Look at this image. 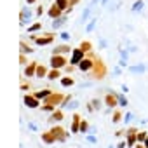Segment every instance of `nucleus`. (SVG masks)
<instances>
[{"label": "nucleus", "mask_w": 148, "mask_h": 148, "mask_svg": "<svg viewBox=\"0 0 148 148\" xmlns=\"http://www.w3.org/2000/svg\"><path fill=\"white\" fill-rule=\"evenodd\" d=\"M124 120H125V124H127V122H131V120H132V113H131V112H127V113L124 115Z\"/></svg>", "instance_id": "44"}, {"label": "nucleus", "mask_w": 148, "mask_h": 148, "mask_svg": "<svg viewBox=\"0 0 148 148\" xmlns=\"http://www.w3.org/2000/svg\"><path fill=\"white\" fill-rule=\"evenodd\" d=\"M96 23H98V18L94 16L92 19H89V23H87V26H86V32H87V33L94 32V28H96Z\"/></svg>", "instance_id": "27"}, {"label": "nucleus", "mask_w": 148, "mask_h": 148, "mask_svg": "<svg viewBox=\"0 0 148 148\" xmlns=\"http://www.w3.org/2000/svg\"><path fill=\"white\" fill-rule=\"evenodd\" d=\"M91 131V127H89V122L86 120V119H82V122H80V132L82 134H87Z\"/></svg>", "instance_id": "30"}, {"label": "nucleus", "mask_w": 148, "mask_h": 148, "mask_svg": "<svg viewBox=\"0 0 148 148\" xmlns=\"http://www.w3.org/2000/svg\"><path fill=\"white\" fill-rule=\"evenodd\" d=\"M56 4H58L63 11H66V9H68V0H56Z\"/></svg>", "instance_id": "37"}, {"label": "nucleus", "mask_w": 148, "mask_h": 148, "mask_svg": "<svg viewBox=\"0 0 148 148\" xmlns=\"http://www.w3.org/2000/svg\"><path fill=\"white\" fill-rule=\"evenodd\" d=\"M70 54H71V56H70V64H73V66H79V63L86 58V52H84L80 47H75Z\"/></svg>", "instance_id": "8"}, {"label": "nucleus", "mask_w": 148, "mask_h": 148, "mask_svg": "<svg viewBox=\"0 0 148 148\" xmlns=\"http://www.w3.org/2000/svg\"><path fill=\"white\" fill-rule=\"evenodd\" d=\"M64 25H66V16L64 14L56 18V19H52V30H61Z\"/></svg>", "instance_id": "17"}, {"label": "nucleus", "mask_w": 148, "mask_h": 148, "mask_svg": "<svg viewBox=\"0 0 148 148\" xmlns=\"http://www.w3.org/2000/svg\"><path fill=\"white\" fill-rule=\"evenodd\" d=\"M64 96H66V94H63V92H59V91H52V92L44 99V103H49V105H54L56 108H59V106H63Z\"/></svg>", "instance_id": "3"}, {"label": "nucleus", "mask_w": 148, "mask_h": 148, "mask_svg": "<svg viewBox=\"0 0 148 148\" xmlns=\"http://www.w3.org/2000/svg\"><path fill=\"white\" fill-rule=\"evenodd\" d=\"M61 77H63V75H61V70H59V68H51L45 79H49V80H56V79H61Z\"/></svg>", "instance_id": "20"}, {"label": "nucleus", "mask_w": 148, "mask_h": 148, "mask_svg": "<svg viewBox=\"0 0 148 148\" xmlns=\"http://www.w3.org/2000/svg\"><path fill=\"white\" fill-rule=\"evenodd\" d=\"M125 146H127V141H125V139H124V141H120V143L117 145V148H125Z\"/></svg>", "instance_id": "49"}, {"label": "nucleus", "mask_w": 148, "mask_h": 148, "mask_svg": "<svg viewBox=\"0 0 148 148\" xmlns=\"http://www.w3.org/2000/svg\"><path fill=\"white\" fill-rule=\"evenodd\" d=\"M28 129H30V131H35V132H38V125H37L35 122H30V124H28Z\"/></svg>", "instance_id": "41"}, {"label": "nucleus", "mask_w": 148, "mask_h": 148, "mask_svg": "<svg viewBox=\"0 0 148 148\" xmlns=\"http://www.w3.org/2000/svg\"><path fill=\"white\" fill-rule=\"evenodd\" d=\"M124 119V113L119 110V108H113V113H112V122L113 124H117V122H120Z\"/></svg>", "instance_id": "24"}, {"label": "nucleus", "mask_w": 148, "mask_h": 148, "mask_svg": "<svg viewBox=\"0 0 148 148\" xmlns=\"http://www.w3.org/2000/svg\"><path fill=\"white\" fill-rule=\"evenodd\" d=\"M42 30V23L40 21H35L33 25L28 26V33H35V32H40Z\"/></svg>", "instance_id": "28"}, {"label": "nucleus", "mask_w": 148, "mask_h": 148, "mask_svg": "<svg viewBox=\"0 0 148 148\" xmlns=\"http://www.w3.org/2000/svg\"><path fill=\"white\" fill-rule=\"evenodd\" d=\"M70 101H71V94H66L64 96V101H63V108H66L70 105Z\"/></svg>", "instance_id": "40"}, {"label": "nucleus", "mask_w": 148, "mask_h": 148, "mask_svg": "<svg viewBox=\"0 0 148 148\" xmlns=\"http://www.w3.org/2000/svg\"><path fill=\"white\" fill-rule=\"evenodd\" d=\"M51 132L56 136V141H59V143H64L68 139V136H70V132H66V129L63 125H52Z\"/></svg>", "instance_id": "5"}, {"label": "nucleus", "mask_w": 148, "mask_h": 148, "mask_svg": "<svg viewBox=\"0 0 148 148\" xmlns=\"http://www.w3.org/2000/svg\"><path fill=\"white\" fill-rule=\"evenodd\" d=\"M115 94H117V99H119V106H127L129 105V101L124 94H119V92H115Z\"/></svg>", "instance_id": "31"}, {"label": "nucleus", "mask_w": 148, "mask_h": 148, "mask_svg": "<svg viewBox=\"0 0 148 148\" xmlns=\"http://www.w3.org/2000/svg\"><path fill=\"white\" fill-rule=\"evenodd\" d=\"M77 106H79V103H77V101H73V99H71V101H70V105H68L66 108H77Z\"/></svg>", "instance_id": "46"}, {"label": "nucleus", "mask_w": 148, "mask_h": 148, "mask_svg": "<svg viewBox=\"0 0 148 148\" xmlns=\"http://www.w3.org/2000/svg\"><path fill=\"white\" fill-rule=\"evenodd\" d=\"M99 4H101V5H106V4H108V0H101Z\"/></svg>", "instance_id": "54"}, {"label": "nucleus", "mask_w": 148, "mask_h": 148, "mask_svg": "<svg viewBox=\"0 0 148 148\" xmlns=\"http://www.w3.org/2000/svg\"><path fill=\"white\" fill-rule=\"evenodd\" d=\"M37 66H38V61H30L26 66H25V70H23V75L25 77H35V73H37Z\"/></svg>", "instance_id": "10"}, {"label": "nucleus", "mask_w": 148, "mask_h": 148, "mask_svg": "<svg viewBox=\"0 0 148 148\" xmlns=\"http://www.w3.org/2000/svg\"><path fill=\"white\" fill-rule=\"evenodd\" d=\"M146 68H145V64H136V66H127V71H131V73H143Z\"/></svg>", "instance_id": "26"}, {"label": "nucleus", "mask_w": 148, "mask_h": 148, "mask_svg": "<svg viewBox=\"0 0 148 148\" xmlns=\"http://www.w3.org/2000/svg\"><path fill=\"white\" fill-rule=\"evenodd\" d=\"M47 73H49L47 66H45V64H42V63L38 61V66H37V73H35V77H37V79H44V77H47Z\"/></svg>", "instance_id": "19"}, {"label": "nucleus", "mask_w": 148, "mask_h": 148, "mask_svg": "<svg viewBox=\"0 0 148 148\" xmlns=\"http://www.w3.org/2000/svg\"><path fill=\"white\" fill-rule=\"evenodd\" d=\"M59 38H61L63 42H68V40L71 38V35H70L68 32H61V33H59Z\"/></svg>", "instance_id": "38"}, {"label": "nucleus", "mask_w": 148, "mask_h": 148, "mask_svg": "<svg viewBox=\"0 0 148 148\" xmlns=\"http://www.w3.org/2000/svg\"><path fill=\"white\" fill-rule=\"evenodd\" d=\"M49 63H51V68H59V70H63V68L70 63V59H68L64 54H52Z\"/></svg>", "instance_id": "4"}, {"label": "nucleus", "mask_w": 148, "mask_h": 148, "mask_svg": "<svg viewBox=\"0 0 148 148\" xmlns=\"http://www.w3.org/2000/svg\"><path fill=\"white\" fill-rule=\"evenodd\" d=\"M119 54H120V59H124V61L129 59V51H125V49H119Z\"/></svg>", "instance_id": "36"}, {"label": "nucleus", "mask_w": 148, "mask_h": 148, "mask_svg": "<svg viewBox=\"0 0 148 148\" xmlns=\"http://www.w3.org/2000/svg\"><path fill=\"white\" fill-rule=\"evenodd\" d=\"M30 19H32V11H30V7H23L21 12H19V25H21V26H26V25L30 23Z\"/></svg>", "instance_id": "12"}, {"label": "nucleus", "mask_w": 148, "mask_h": 148, "mask_svg": "<svg viewBox=\"0 0 148 148\" xmlns=\"http://www.w3.org/2000/svg\"><path fill=\"white\" fill-rule=\"evenodd\" d=\"M54 33H44V35H40V37H37V35H30V40H33L35 42V45H38V47H42V45H49V44H52L54 42Z\"/></svg>", "instance_id": "2"}, {"label": "nucleus", "mask_w": 148, "mask_h": 148, "mask_svg": "<svg viewBox=\"0 0 148 148\" xmlns=\"http://www.w3.org/2000/svg\"><path fill=\"white\" fill-rule=\"evenodd\" d=\"M19 87H21V91H28L32 86H30V82H28V80H25V79H23V80H21V84H19Z\"/></svg>", "instance_id": "39"}, {"label": "nucleus", "mask_w": 148, "mask_h": 148, "mask_svg": "<svg viewBox=\"0 0 148 148\" xmlns=\"http://www.w3.org/2000/svg\"><path fill=\"white\" fill-rule=\"evenodd\" d=\"M63 119H64V113H63V110H61V108H56L54 112H51V115H49L47 122H49V124H54V122H61Z\"/></svg>", "instance_id": "14"}, {"label": "nucleus", "mask_w": 148, "mask_h": 148, "mask_svg": "<svg viewBox=\"0 0 148 148\" xmlns=\"http://www.w3.org/2000/svg\"><path fill=\"white\" fill-rule=\"evenodd\" d=\"M30 63V59H28V56L26 54H23V52H19V64H23V66H26Z\"/></svg>", "instance_id": "35"}, {"label": "nucleus", "mask_w": 148, "mask_h": 148, "mask_svg": "<svg viewBox=\"0 0 148 148\" xmlns=\"http://www.w3.org/2000/svg\"><path fill=\"white\" fill-rule=\"evenodd\" d=\"M145 146H146V148H148V138H146V139H145Z\"/></svg>", "instance_id": "55"}, {"label": "nucleus", "mask_w": 148, "mask_h": 148, "mask_svg": "<svg viewBox=\"0 0 148 148\" xmlns=\"http://www.w3.org/2000/svg\"><path fill=\"white\" fill-rule=\"evenodd\" d=\"M125 132H127V129H120V131H117V132H115V136H117V138H120V136H125Z\"/></svg>", "instance_id": "45"}, {"label": "nucleus", "mask_w": 148, "mask_h": 148, "mask_svg": "<svg viewBox=\"0 0 148 148\" xmlns=\"http://www.w3.org/2000/svg\"><path fill=\"white\" fill-rule=\"evenodd\" d=\"M35 49H32V45L28 44V42H25V40H21L19 42V52H23V54H32Z\"/></svg>", "instance_id": "21"}, {"label": "nucleus", "mask_w": 148, "mask_h": 148, "mask_svg": "<svg viewBox=\"0 0 148 148\" xmlns=\"http://www.w3.org/2000/svg\"><path fill=\"white\" fill-rule=\"evenodd\" d=\"M47 14H49V18H51V19H56V18L63 16V14H64V11H63V9H61V7H59V5H58L56 2H54V4H52V5L49 7Z\"/></svg>", "instance_id": "13"}, {"label": "nucleus", "mask_w": 148, "mask_h": 148, "mask_svg": "<svg viewBox=\"0 0 148 148\" xmlns=\"http://www.w3.org/2000/svg\"><path fill=\"white\" fill-rule=\"evenodd\" d=\"M119 66H122V68H127V61H124V59H119Z\"/></svg>", "instance_id": "48"}, {"label": "nucleus", "mask_w": 148, "mask_h": 148, "mask_svg": "<svg viewBox=\"0 0 148 148\" xmlns=\"http://www.w3.org/2000/svg\"><path fill=\"white\" fill-rule=\"evenodd\" d=\"M120 68H122V66H115V68H113V73H115V75H120V73H122Z\"/></svg>", "instance_id": "47"}, {"label": "nucleus", "mask_w": 148, "mask_h": 148, "mask_svg": "<svg viewBox=\"0 0 148 148\" xmlns=\"http://www.w3.org/2000/svg\"><path fill=\"white\" fill-rule=\"evenodd\" d=\"M103 103L110 108V110H113V108H117L119 106V99H117V94H115V91H110V92H106L105 94V98H103Z\"/></svg>", "instance_id": "9"}, {"label": "nucleus", "mask_w": 148, "mask_h": 148, "mask_svg": "<svg viewBox=\"0 0 148 148\" xmlns=\"http://www.w3.org/2000/svg\"><path fill=\"white\" fill-rule=\"evenodd\" d=\"M79 47H80L84 52H89V51H92V42H91V40H82Z\"/></svg>", "instance_id": "25"}, {"label": "nucleus", "mask_w": 148, "mask_h": 148, "mask_svg": "<svg viewBox=\"0 0 148 148\" xmlns=\"http://www.w3.org/2000/svg\"><path fill=\"white\" fill-rule=\"evenodd\" d=\"M86 139H87L89 143H92V145H96V143H98V139H96V138H94L92 134H89V136H86Z\"/></svg>", "instance_id": "43"}, {"label": "nucleus", "mask_w": 148, "mask_h": 148, "mask_svg": "<svg viewBox=\"0 0 148 148\" xmlns=\"http://www.w3.org/2000/svg\"><path fill=\"white\" fill-rule=\"evenodd\" d=\"M71 51H73L71 45H68V44H61V45H58V47L52 51V54H68V52H71Z\"/></svg>", "instance_id": "18"}, {"label": "nucleus", "mask_w": 148, "mask_h": 148, "mask_svg": "<svg viewBox=\"0 0 148 148\" xmlns=\"http://www.w3.org/2000/svg\"><path fill=\"white\" fill-rule=\"evenodd\" d=\"M51 92H52V89H40V91H35L33 94H35V98H38L40 101H44Z\"/></svg>", "instance_id": "22"}, {"label": "nucleus", "mask_w": 148, "mask_h": 148, "mask_svg": "<svg viewBox=\"0 0 148 148\" xmlns=\"http://www.w3.org/2000/svg\"><path fill=\"white\" fill-rule=\"evenodd\" d=\"M143 7H145V2H143V0H136V2L132 4V7H131V11H132V12H139Z\"/></svg>", "instance_id": "29"}, {"label": "nucleus", "mask_w": 148, "mask_h": 148, "mask_svg": "<svg viewBox=\"0 0 148 148\" xmlns=\"http://www.w3.org/2000/svg\"><path fill=\"white\" fill-rule=\"evenodd\" d=\"M125 141H127V148L136 146V143H138V127H134V125L127 127V132H125Z\"/></svg>", "instance_id": "6"}, {"label": "nucleus", "mask_w": 148, "mask_h": 148, "mask_svg": "<svg viewBox=\"0 0 148 148\" xmlns=\"http://www.w3.org/2000/svg\"><path fill=\"white\" fill-rule=\"evenodd\" d=\"M25 2H26L28 5H33V4H37V0H25Z\"/></svg>", "instance_id": "52"}, {"label": "nucleus", "mask_w": 148, "mask_h": 148, "mask_svg": "<svg viewBox=\"0 0 148 148\" xmlns=\"http://www.w3.org/2000/svg\"><path fill=\"white\" fill-rule=\"evenodd\" d=\"M40 139H42L45 145H54V143H56V136L51 132V129L45 131V132H42V134H40Z\"/></svg>", "instance_id": "15"}, {"label": "nucleus", "mask_w": 148, "mask_h": 148, "mask_svg": "<svg viewBox=\"0 0 148 148\" xmlns=\"http://www.w3.org/2000/svg\"><path fill=\"white\" fill-rule=\"evenodd\" d=\"M122 92H124V94H127V92H129V87H127L125 84H122Z\"/></svg>", "instance_id": "51"}, {"label": "nucleus", "mask_w": 148, "mask_h": 148, "mask_svg": "<svg viewBox=\"0 0 148 148\" xmlns=\"http://www.w3.org/2000/svg\"><path fill=\"white\" fill-rule=\"evenodd\" d=\"M80 122H82V117H80L79 112H75V113L71 115V132L73 134L80 132Z\"/></svg>", "instance_id": "11"}, {"label": "nucleus", "mask_w": 148, "mask_h": 148, "mask_svg": "<svg viewBox=\"0 0 148 148\" xmlns=\"http://www.w3.org/2000/svg\"><path fill=\"white\" fill-rule=\"evenodd\" d=\"M129 52H138V47H134V45H132V47H129Z\"/></svg>", "instance_id": "53"}, {"label": "nucleus", "mask_w": 148, "mask_h": 148, "mask_svg": "<svg viewBox=\"0 0 148 148\" xmlns=\"http://www.w3.org/2000/svg\"><path fill=\"white\" fill-rule=\"evenodd\" d=\"M40 110H42V112H49V113H51V112H54V110H56V106H54V105H49V103H42V105H40Z\"/></svg>", "instance_id": "33"}, {"label": "nucleus", "mask_w": 148, "mask_h": 148, "mask_svg": "<svg viewBox=\"0 0 148 148\" xmlns=\"http://www.w3.org/2000/svg\"><path fill=\"white\" fill-rule=\"evenodd\" d=\"M106 73H108L106 63H105L99 56H96V58H94V66H92V70L89 71V77H91L92 80H103V79L106 77Z\"/></svg>", "instance_id": "1"}, {"label": "nucleus", "mask_w": 148, "mask_h": 148, "mask_svg": "<svg viewBox=\"0 0 148 148\" xmlns=\"http://www.w3.org/2000/svg\"><path fill=\"white\" fill-rule=\"evenodd\" d=\"M59 84H61L63 87H71V86H75V79L66 73V75H63V77L59 79Z\"/></svg>", "instance_id": "16"}, {"label": "nucleus", "mask_w": 148, "mask_h": 148, "mask_svg": "<svg viewBox=\"0 0 148 148\" xmlns=\"http://www.w3.org/2000/svg\"><path fill=\"white\" fill-rule=\"evenodd\" d=\"M99 108H101V101H99L98 98L91 99L89 105H87V110H89V112H96V110H99Z\"/></svg>", "instance_id": "23"}, {"label": "nucleus", "mask_w": 148, "mask_h": 148, "mask_svg": "<svg viewBox=\"0 0 148 148\" xmlns=\"http://www.w3.org/2000/svg\"><path fill=\"white\" fill-rule=\"evenodd\" d=\"M92 7H94V5H89L87 9H84V12H82V21H84V23H86V21H89V16H91Z\"/></svg>", "instance_id": "32"}, {"label": "nucleus", "mask_w": 148, "mask_h": 148, "mask_svg": "<svg viewBox=\"0 0 148 148\" xmlns=\"http://www.w3.org/2000/svg\"><path fill=\"white\" fill-rule=\"evenodd\" d=\"M99 47H101V49H105V47H106V40H105V38H101V40H99Z\"/></svg>", "instance_id": "50"}, {"label": "nucleus", "mask_w": 148, "mask_h": 148, "mask_svg": "<svg viewBox=\"0 0 148 148\" xmlns=\"http://www.w3.org/2000/svg\"><path fill=\"white\" fill-rule=\"evenodd\" d=\"M35 14H37V18H40V16L44 14V5H38L37 11H35Z\"/></svg>", "instance_id": "42"}, {"label": "nucleus", "mask_w": 148, "mask_h": 148, "mask_svg": "<svg viewBox=\"0 0 148 148\" xmlns=\"http://www.w3.org/2000/svg\"><path fill=\"white\" fill-rule=\"evenodd\" d=\"M148 138L146 131H138V143H145V139Z\"/></svg>", "instance_id": "34"}, {"label": "nucleus", "mask_w": 148, "mask_h": 148, "mask_svg": "<svg viewBox=\"0 0 148 148\" xmlns=\"http://www.w3.org/2000/svg\"><path fill=\"white\" fill-rule=\"evenodd\" d=\"M23 103H25V106H26V108H32V110H33V108H40V105H42V103H40V99H38V98H35V94H33V92L25 94V96H23Z\"/></svg>", "instance_id": "7"}]
</instances>
